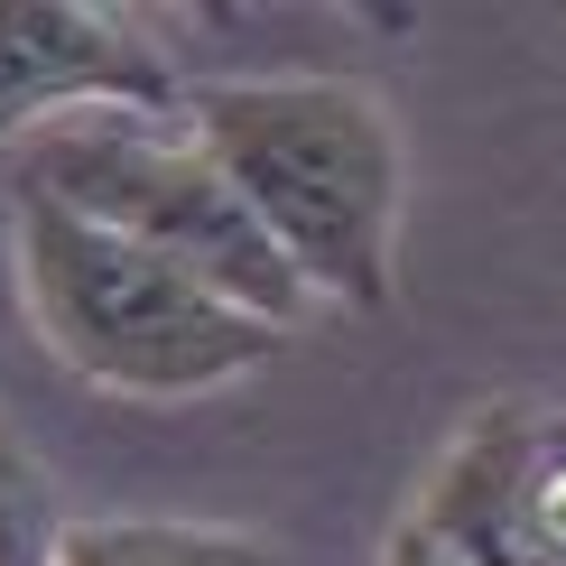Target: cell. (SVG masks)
Masks as SVG:
<instances>
[{
    "instance_id": "6da1fadb",
    "label": "cell",
    "mask_w": 566,
    "mask_h": 566,
    "mask_svg": "<svg viewBox=\"0 0 566 566\" xmlns=\"http://www.w3.org/2000/svg\"><path fill=\"white\" fill-rule=\"evenodd\" d=\"M186 139L232 177L270 251L316 306H390L399 251V122L344 75H251L196 84Z\"/></svg>"
},
{
    "instance_id": "7a4b0ae2",
    "label": "cell",
    "mask_w": 566,
    "mask_h": 566,
    "mask_svg": "<svg viewBox=\"0 0 566 566\" xmlns=\"http://www.w3.org/2000/svg\"><path fill=\"white\" fill-rule=\"evenodd\" d=\"M10 261H19V297H29L38 335L56 344V363L103 381V390H130V399L223 390L289 344L279 325L223 306L214 289H196L177 261H158V251L65 214L46 196H19Z\"/></svg>"
},
{
    "instance_id": "3957f363",
    "label": "cell",
    "mask_w": 566,
    "mask_h": 566,
    "mask_svg": "<svg viewBox=\"0 0 566 566\" xmlns=\"http://www.w3.org/2000/svg\"><path fill=\"white\" fill-rule=\"evenodd\" d=\"M19 196H46L65 214L158 251V261H177L196 289H214L223 306L279 325V335H297L316 316V297L270 251V232L251 223L232 177L186 139V112L177 122H149V112H75V122L38 130L19 149Z\"/></svg>"
},
{
    "instance_id": "277c9868",
    "label": "cell",
    "mask_w": 566,
    "mask_h": 566,
    "mask_svg": "<svg viewBox=\"0 0 566 566\" xmlns=\"http://www.w3.org/2000/svg\"><path fill=\"white\" fill-rule=\"evenodd\" d=\"M75 112H149L177 122L186 75L168 38L112 0H0V139L29 149Z\"/></svg>"
},
{
    "instance_id": "5b68a950",
    "label": "cell",
    "mask_w": 566,
    "mask_h": 566,
    "mask_svg": "<svg viewBox=\"0 0 566 566\" xmlns=\"http://www.w3.org/2000/svg\"><path fill=\"white\" fill-rule=\"evenodd\" d=\"M409 521L464 566H566V418L483 409L418 483Z\"/></svg>"
},
{
    "instance_id": "8992f818",
    "label": "cell",
    "mask_w": 566,
    "mask_h": 566,
    "mask_svg": "<svg viewBox=\"0 0 566 566\" xmlns=\"http://www.w3.org/2000/svg\"><path fill=\"white\" fill-rule=\"evenodd\" d=\"M56 566H279V548L214 521H65Z\"/></svg>"
},
{
    "instance_id": "52a82bcc",
    "label": "cell",
    "mask_w": 566,
    "mask_h": 566,
    "mask_svg": "<svg viewBox=\"0 0 566 566\" xmlns=\"http://www.w3.org/2000/svg\"><path fill=\"white\" fill-rule=\"evenodd\" d=\"M56 538H65L56 492L19 455V437L0 428V566H56Z\"/></svg>"
},
{
    "instance_id": "ba28073f",
    "label": "cell",
    "mask_w": 566,
    "mask_h": 566,
    "mask_svg": "<svg viewBox=\"0 0 566 566\" xmlns=\"http://www.w3.org/2000/svg\"><path fill=\"white\" fill-rule=\"evenodd\" d=\"M381 566H464V557L446 548V538H428L418 521H399V530H390V548H381Z\"/></svg>"
}]
</instances>
